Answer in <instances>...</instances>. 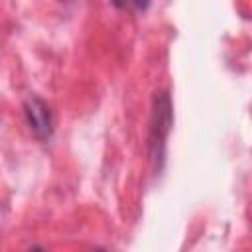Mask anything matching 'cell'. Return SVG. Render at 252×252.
I'll use <instances>...</instances> for the list:
<instances>
[{"label":"cell","mask_w":252,"mask_h":252,"mask_svg":"<svg viewBox=\"0 0 252 252\" xmlns=\"http://www.w3.org/2000/svg\"><path fill=\"white\" fill-rule=\"evenodd\" d=\"M94 252H104V250H94Z\"/></svg>","instance_id":"cell-4"},{"label":"cell","mask_w":252,"mask_h":252,"mask_svg":"<svg viewBox=\"0 0 252 252\" xmlns=\"http://www.w3.org/2000/svg\"><path fill=\"white\" fill-rule=\"evenodd\" d=\"M24 116H26V122L30 126V132L33 134V138H37L39 142H47L51 138L53 112H51V106L43 98L30 94L24 100Z\"/></svg>","instance_id":"cell-2"},{"label":"cell","mask_w":252,"mask_h":252,"mask_svg":"<svg viewBox=\"0 0 252 252\" xmlns=\"http://www.w3.org/2000/svg\"><path fill=\"white\" fill-rule=\"evenodd\" d=\"M28 252H45V250H43L41 246H32V248H30Z\"/></svg>","instance_id":"cell-3"},{"label":"cell","mask_w":252,"mask_h":252,"mask_svg":"<svg viewBox=\"0 0 252 252\" xmlns=\"http://www.w3.org/2000/svg\"><path fill=\"white\" fill-rule=\"evenodd\" d=\"M173 124V104L171 96L167 91H156L154 94V104H152V118H150V158L159 171L163 165V156H165V140L169 136Z\"/></svg>","instance_id":"cell-1"}]
</instances>
